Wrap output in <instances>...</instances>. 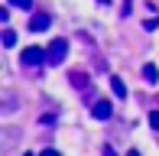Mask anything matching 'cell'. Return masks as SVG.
I'll use <instances>...</instances> for the list:
<instances>
[{
    "instance_id": "6da1fadb",
    "label": "cell",
    "mask_w": 159,
    "mask_h": 156,
    "mask_svg": "<svg viewBox=\"0 0 159 156\" xmlns=\"http://www.w3.org/2000/svg\"><path fill=\"white\" fill-rule=\"evenodd\" d=\"M65 55H68V42H65V39H52V42H49V49H46V62L62 65Z\"/></svg>"
},
{
    "instance_id": "7a4b0ae2",
    "label": "cell",
    "mask_w": 159,
    "mask_h": 156,
    "mask_svg": "<svg viewBox=\"0 0 159 156\" xmlns=\"http://www.w3.org/2000/svg\"><path fill=\"white\" fill-rule=\"evenodd\" d=\"M46 62V52H42L39 46H26V52H23V65H42Z\"/></svg>"
},
{
    "instance_id": "3957f363",
    "label": "cell",
    "mask_w": 159,
    "mask_h": 156,
    "mask_svg": "<svg viewBox=\"0 0 159 156\" xmlns=\"http://www.w3.org/2000/svg\"><path fill=\"white\" fill-rule=\"evenodd\" d=\"M111 114H114V104L111 101H98L94 108H91V117H94V120H107Z\"/></svg>"
},
{
    "instance_id": "277c9868",
    "label": "cell",
    "mask_w": 159,
    "mask_h": 156,
    "mask_svg": "<svg viewBox=\"0 0 159 156\" xmlns=\"http://www.w3.org/2000/svg\"><path fill=\"white\" fill-rule=\"evenodd\" d=\"M46 26H49V16H46V13H33V20H30V30H33V33H42Z\"/></svg>"
},
{
    "instance_id": "5b68a950",
    "label": "cell",
    "mask_w": 159,
    "mask_h": 156,
    "mask_svg": "<svg viewBox=\"0 0 159 156\" xmlns=\"http://www.w3.org/2000/svg\"><path fill=\"white\" fill-rule=\"evenodd\" d=\"M143 78H146V81H153V85L159 81V68L153 65V62H146V65H143Z\"/></svg>"
},
{
    "instance_id": "8992f818",
    "label": "cell",
    "mask_w": 159,
    "mask_h": 156,
    "mask_svg": "<svg viewBox=\"0 0 159 156\" xmlns=\"http://www.w3.org/2000/svg\"><path fill=\"white\" fill-rule=\"evenodd\" d=\"M111 91L117 98H127V85H124V78H111Z\"/></svg>"
},
{
    "instance_id": "52a82bcc",
    "label": "cell",
    "mask_w": 159,
    "mask_h": 156,
    "mask_svg": "<svg viewBox=\"0 0 159 156\" xmlns=\"http://www.w3.org/2000/svg\"><path fill=\"white\" fill-rule=\"evenodd\" d=\"M68 78H71V85H75V88H88V75H84V72H71Z\"/></svg>"
},
{
    "instance_id": "ba28073f",
    "label": "cell",
    "mask_w": 159,
    "mask_h": 156,
    "mask_svg": "<svg viewBox=\"0 0 159 156\" xmlns=\"http://www.w3.org/2000/svg\"><path fill=\"white\" fill-rule=\"evenodd\" d=\"M3 46H7V49L16 46V33H13V30H3Z\"/></svg>"
},
{
    "instance_id": "9c48e42d",
    "label": "cell",
    "mask_w": 159,
    "mask_h": 156,
    "mask_svg": "<svg viewBox=\"0 0 159 156\" xmlns=\"http://www.w3.org/2000/svg\"><path fill=\"white\" fill-rule=\"evenodd\" d=\"M149 127H153V130H159V111H149Z\"/></svg>"
},
{
    "instance_id": "30bf717a",
    "label": "cell",
    "mask_w": 159,
    "mask_h": 156,
    "mask_svg": "<svg viewBox=\"0 0 159 156\" xmlns=\"http://www.w3.org/2000/svg\"><path fill=\"white\" fill-rule=\"evenodd\" d=\"M10 3H13V7H23V10H30V7H33V0H10Z\"/></svg>"
},
{
    "instance_id": "8fae6325",
    "label": "cell",
    "mask_w": 159,
    "mask_h": 156,
    "mask_svg": "<svg viewBox=\"0 0 159 156\" xmlns=\"http://www.w3.org/2000/svg\"><path fill=\"white\" fill-rule=\"evenodd\" d=\"M39 156H62V153H59V150H52V146H49V150H42Z\"/></svg>"
},
{
    "instance_id": "7c38bea8",
    "label": "cell",
    "mask_w": 159,
    "mask_h": 156,
    "mask_svg": "<svg viewBox=\"0 0 159 156\" xmlns=\"http://www.w3.org/2000/svg\"><path fill=\"white\" fill-rule=\"evenodd\" d=\"M104 156H114V150H111V146H104Z\"/></svg>"
},
{
    "instance_id": "4fadbf2b",
    "label": "cell",
    "mask_w": 159,
    "mask_h": 156,
    "mask_svg": "<svg viewBox=\"0 0 159 156\" xmlns=\"http://www.w3.org/2000/svg\"><path fill=\"white\" fill-rule=\"evenodd\" d=\"M127 156H140V153H136V150H130V153H127Z\"/></svg>"
},
{
    "instance_id": "5bb4252c",
    "label": "cell",
    "mask_w": 159,
    "mask_h": 156,
    "mask_svg": "<svg viewBox=\"0 0 159 156\" xmlns=\"http://www.w3.org/2000/svg\"><path fill=\"white\" fill-rule=\"evenodd\" d=\"M23 156H33V153H23Z\"/></svg>"
}]
</instances>
